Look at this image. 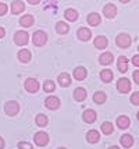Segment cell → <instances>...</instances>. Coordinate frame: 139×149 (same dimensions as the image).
<instances>
[{
    "instance_id": "obj_15",
    "label": "cell",
    "mask_w": 139,
    "mask_h": 149,
    "mask_svg": "<svg viewBox=\"0 0 139 149\" xmlns=\"http://www.w3.org/2000/svg\"><path fill=\"white\" fill-rule=\"evenodd\" d=\"M86 21H88V24L91 26H98L100 22H102V17H100L98 13H91L88 15Z\"/></svg>"
},
{
    "instance_id": "obj_35",
    "label": "cell",
    "mask_w": 139,
    "mask_h": 149,
    "mask_svg": "<svg viewBox=\"0 0 139 149\" xmlns=\"http://www.w3.org/2000/svg\"><path fill=\"white\" fill-rule=\"evenodd\" d=\"M132 64L135 67H139V54H135L132 57Z\"/></svg>"
},
{
    "instance_id": "obj_11",
    "label": "cell",
    "mask_w": 139,
    "mask_h": 149,
    "mask_svg": "<svg viewBox=\"0 0 139 149\" xmlns=\"http://www.w3.org/2000/svg\"><path fill=\"white\" fill-rule=\"evenodd\" d=\"M77 36H78L81 40L86 42V40H89V39L92 38V32H91V29H88V28H85V26H82V28H80V29L77 31Z\"/></svg>"
},
{
    "instance_id": "obj_42",
    "label": "cell",
    "mask_w": 139,
    "mask_h": 149,
    "mask_svg": "<svg viewBox=\"0 0 139 149\" xmlns=\"http://www.w3.org/2000/svg\"><path fill=\"white\" fill-rule=\"evenodd\" d=\"M136 118H138V121H139V111H138V114H136Z\"/></svg>"
},
{
    "instance_id": "obj_2",
    "label": "cell",
    "mask_w": 139,
    "mask_h": 149,
    "mask_svg": "<svg viewBox=\"0 0 139 149\" xmlns=\"http://www.w3.org/2000/svg\"><path fill=\"white\" fill-rule=\"evenodd\" d=\"M32 42L35 46H43L46 45L47 42V35L46 32H43V31H36V32H33L32 35Z\"/></svg>"
},
{
    "instance_id": "obj_31",
    "label": "cell",
    "mask_w": 139,
    "mask_h": 149,
    "mask_svg": "<svg viewBox=\"0 0 139 149\" xmlns=\"http://www.w3.org/2000/svg\"><path fill=\"white\" fill-rule=\"evenodd\" d=\"M54 89H56V84H54L52 79L45 81V84H43V91L45 92H53Z\"/></svg>"
},
{
    "instance_id": "obj_5",
    "label": "cell",
    "mask_w": 139,
    "mask_h": 149,
    "mask_svg": "<svg viewBox=\"0 0 139 149\" xmlns=\"http://www.w3.org/2000/svg\"><path fill=\"white\" fill-rule=\"evenodd\" d=\"M117 89L121 93H128L131 91V81L128 78H120L117 81Z\"/></svg>"
},
{
    "instance_id": "obj_28",
    "label": "cell",
    "mask_w": 139,
    "mask_h": 149,
    "mask_svg": "<svg viewBox=\"0 0 139 149\" xmlns=\"http://www.w3.org/2000/svg\"><path fill=\"white\" fill-rule=\"evenodd\" d=\"M64 17H66L68 21L74 22V21H77V19H78V13H77L74 8H68V10L64 11Z\"/></svg>"
},
{
    "instance_id": "obj_8",
    "label": "cell",
    "mask_w": 139,
    "mask_h": 149,
    "mask_svg": "<svg viewBox=\"0 0 139 149\" xmlns=\"http://www.w3.org/2000/svg\"><path fill=\"white\" fill-rule=\"evenodd\" d=\"M96 118H98V114H96V111L92 110V109H86V110L82 113V120L88 124L95 123Z\"/></svg>"
},
{
    "instance_id": "obj_1",
    "label": "cell",
    "mask_w": 139,
    "mask_h": 149,
    "mask_svg": "<svg viewBox=\"0 0 139 149\" xmlns=\"http://www.w3.org/2000/svg\"><path fill=\"white\" fill-rule=\"evenodd\" d=\"M29 42V35L25 31H18L14 35V43L17 46H25Z\"/></svg>"
},
{
    "instance_id": "obj_29",
    "label": "cell",
    "mask_w": 139,
    "mask_h": 149,
    "mask_svg": "<svg viewBox=\"0 0 139 149\" xmlns=\"http://www.w3.org/2000/svg\"><path fill=\"white\" fill-rule=\"evenodd\" d=\"M35 121H36V124L39 125V127H46L47 123H49V118H47V116H45V114H38L36 116V118H35Z\"/></svg>"
},
{
    "instance_id": "obj_20",
    "label": "cell",
    "mask_w": 139,
    "mask_h": 149,
    "mask_svg": "<svg viewBox=\"0 0 139 149\" xmlns=\"http://www.w3.org/2000/svg\"><path fill=\"white\" fill-rule=\"evenodd\" d=\"M59 85L63 86V88L71 85V77L68 75V72H61L59 75Z\"/></svg>"
},
{
    "instance_id": "obj_30",
    "label": "cell",
    "mask_w": 139,
    "mask_h": 149,
    "mask_svg": "<svg viewBox=\"0 0 139 149\" xmlns=\"http://www.w3.org/2000/svg\"><path fill=\"white\" fill-rule=\"evenodd\" d=\"M113 131H114V127L110 121H106V123L102 124V132L104 135H110V134H113Z\"/></svg>"
},
{
    "instance_id": "obj_16",
    "label": "cell",
    "mask_w": 139,
    "mask_h": 149,
    "mask_svg": "<svg viewBox=\"0 0 139 149\" xmlns=\"http://www.w3.org/2000/svg\"><path fill=\"white\" fill-rule=\"evenodd\" d=\"M99 139H100L99 131L91 130V131H88V132H86V141H88L89 143H96V142H99Z\"/></svg>"
},
{
    "instance_id": "obj_6",
    "label": "cell",
    "mask_w": 139,
    "mask_h": 149,
    "mask_svg": "<svg viewBox=\"0 0 139 149\" xmlns=\"http://www.w3.org/2000/svg\"><path fill=\"white\" fill-rule=\"evenodd\" d=\"M33 141H35V143H36L38 146H45V145L49 143V135H47L46 132H43V131H39V132L35 134Z\"/></svg>"
},
{
    "instance_id": "obj_7",
    "label": "cell",
    "mask_w": 139,
    "mask_h": 149,
    "mask_svg": "<svg viewBox=\"0 0 139 149\" xmlns=\"http://www.w3.org/2000/svg\"><path fill=\"white\" fill-rule=\"evenodd\" d=\"M24 86H25V89H27L28 92H31V93H35V92L39 91V82H38L35 78H28V79H25Z\"/></svg>"
},
{
    "instance_id": "obj_34",
    "label": "cell",
    "mask_w": 139,
    "mask_h": 149,
    "mask_svg": "<svg viewBox=\"0 0 139 149\" xmlns=\"http://www.w3.org/2000/svg\"><path fill=\"white\" fill-rule=\"evenodd\" d=\"M7 4H4V3H0V15H4V14L7 13Z\"/></svg>"
},
{
    "instance_id": "obj_10",
    "label": "cell",
    "mask_w": 139,
    "mask_h": 149,
    "mask_svg": "<svg viewBox=\"0 0 139 149\" xmlns=\"http://www.w3.org/2000/svg\"><path fill=\"white\" fill-rule=\"evenodd\" d=\"M45 104H46L47 109H50V110H56V109H59L60 107V99L59 97H56V96H49V97H46Z\"/></svg>"
},
{
    "instance_id": "obj_40",
    "label": "cell",
    "mask_w": 139,
    "mask_h": 149,
    "mask_svg": "<svg viewBox=\"0 0 139 149\" xmlns=\"http://www.w3.org/2000/svg\"><path fill=\"white\" fill-rule=\"evenodd\" d=\"M109 149H120V148H118V146H117V145H113V146H110V148H109Z\"/></svg>"
},
{
    "instance_id": "obj_18",
    "label": "cell",
    "mask_w": 139,
    "mask_h": 149,
    "mask_svg": "<svg viewBox=\"0 0 139 149\" xmlns=\"http://www.w3.org/2000/svg\"><path fill=\"white\" fill-rule=\"evenodd\" d=\"M88 75V71H86L85 67H77L75 70H74V78L77 79V81H84Z\"/></svg>"
},
{
    "instance_id": "obj_39",
    "label": "cell",
    "mask_w": 139,
    "mask_h": 149,
    "mask_svg": "<svg viewBox=\"0 0 139 149\" xmlns=\"http://www.w3.org/2000/svg\"><path fill=\"white\" fill-rule=\"evenodd\" d=\"M3 148H4V139L0 136V149H3Z\"/></svg>"
},
{
    "instance_id": "obj_12",
    "label": "cell",
    "mask_w": 139,
    "mask_h": 149,
    "mask_svg": "<svg viewBox=\"0 0 139 149\" xmlns=\"http://www.w3.org/2000/svg\"><path fill=\"white\" fill-rule=\"evenodd\" d=\"M25 10V4L21 0H14L11 3V13L13 14H21Z\"/></svg>"
},
{
    "instance_id": "obj_37",
    "label": "cell",
    "mask_w": 139,
    "mask_h": 149,
    "mask_svg": "<svg viewBox=\"0 0 139 149\" xmlns=\"http://www.w3.org/2000/svg\"><path fill=\"white\" fill-rule=\"evenodd\" d=\"M28 3H29V4H33V6H35V4H39L40 3V0H27Z\"/></svg>"
},
{
    "instance_id": "obj_3",
    "label": "cell",
    "mask_w": 139,
    "mask_h": 149,
    "mask_svg": "<svg viewBox=\"0 0 139 149\" xmlns=\"http://www.w3.org/2000/svg\"><path fill=\"white\" fill-rule=\"evenodd\" d=\"M131 42H132V39H131V36L128 33H120V35H117V38H115V43L121 49L128 47V46L131 45Z\"/></svg>"
},
{
    "instance_id": "obj_17",
    "label": "cell",
    "mask_w": 139,
    "mask_h": 149,
    "mask_svg": "<svg viewBox=\"0 0 139 149\" xmlns=\"http://www.w3.org/2000/svg\"><path fill=\"white\" fill-rule=\"evenodd\" d=\"M117 68L120 72H127L128 71V58L125 56H120L117 60Z\"/></svg>"
},
{
    "instance_id": "obj_4",
    "label": "cell",
    "mask_w": 139,
    "mask_h": 149,
    "mask_svg": "<svg viewBox=\"0 0 139 149\" xmlns=\"http://www.w3.org/2000/svg\"><path fill=\"white\" fill-rule=\"evenodd\" d=\"M4 111H6V114H8V116H15L20 111V106H18V103L15 100H8L4 104Z\"/></svg>"
},
{
    "instance_id": "obj_32",
    "label": "cell",
    "mask_w": 139,
    "mask_h": 149,
    "mask_svg": "<svg viewBox=\"0 0 139 149\" xmlns=\"http://www.w3.org/2000/svg\"><path fill=\"white\" fill-rule=\"evenodd\" d=\"M131 103L135 104V106H138L139 104V92H133L132 95H131Z\"/></svg>"
},
{
    "instance_id": "obj_25",
    "label": "cell",
    "mask_w": 139,
    "mask_h": 149,
    "mask_svg": "<svg viewBox=\"0 0 139 149\" xmlns=\"http://www.w3.org/2000/svg\"><path fill=\"white\" fill-rule=\"evenodd\" d=\"M106 93L103 91H98V92H95V95H93V102L95 103H98V104H103L104 102H106Z\"/></svg>"
},
{
    "instance_id": "obj_13",
    "label": "cell",
    "mask_w": 139,
    "mask_h": 149,
    "mask_svg": "<svg viewBox=\"0 0 139 149\" xmlns=\"http://www.w3.org/2000/svg\"><path fill=\"white\" fill-rule=\"evenodd\" d=\"M35 22V18H33L32 14H27V15H22L20 18V25L24 26V28H29V26L33 25Z\"/></svg>"
},
{
    "instance_id": "obj_43",
    "label": "cell",
    "mask_w": 139,
    "mask_h": 149,
    "mask_svg": "<svg viewBox=\"0 0 139 149\" xmlns=\"http://www.w3.org/2000/svg\"><path fill=\"white\" fill-rule=\"evenodd\" d=\"M57 149H67V148H64V146H61V148H57Z\"/></svg>"
},
{
    "instance_id": "obj_19",
    "label": "cell",
    "mask_w": 139,
    "mask_h": 149,
    "mask_svg": "<svg viewBox=\"0 0 139 149\" xmlns=\"http://www.w3.org/2000/svg\"><path fill=\"white\" fill-rule=\"evenodd\" d=\"M95 47L96 49H106L107 45H109V40H107L106 36H102V35H99L98 38H95Z\"/></svg>"
},
{
    "instance_id": "obj_26",
    "label": "cell",
    "mask_w": 139,
    "mask_h": 149,
    "mask_svg": "<svg viewBox=\"0 0 139 149\" xmlns=\"http://www.w3.org/2000/svg\"><path fill=\"white\" fill-rule=\"evenodd\" d=\"M18 60L21 63H28L31 60V52L28 49H21L18 52Z\"/></svg>"
},
{
    "instance_id": "obj_21",
    "label": "cell",
    "mask_w": 139,
    "mask_h": 149,
    "mask_svg": "<svg viewBox=\"0 0 139 149\" xmlns=\"http://www.w3.org/2000/svg\"><path fill=\"white\" fill-rule=\"evenodd\" d=\"M129 124H131L129 117L120 116L118 118H117V127H118V128H121V130H127V128L129 127Z\"/></svg>"
},
{
    "instance_id": "obj_27",
    "label": "cell",
    "mask_w": 139,
    "mask_h": 149,
    "mask_svg": "<svg viewBox=\"0 0 139 149\" xmlns=\"http://www.w3.org/2000/svg\"><path fill=\"white\" fill-rule=\"evenodd\" d=\"M113 77H114V75H113V71L111 70H109V68L102 70V72H100V78H102L103 82H111Z\"/></svg>"
},
{
    "instance_id": "obj_14",
    "label": "cell",
    "mask_w": 139,
    "mask_h": 149,
    "mask_svg": "<svg viewBox=\"0 0 139 149\" xmlns=\"http://www.w3.org/2000/svg\"><path fill=\"white\" fill-rule=\"evenodd\" d=\"M113 60H114V56H113V53L110 52H106V53H102L99 56V63L103 65H109L113 63Z\"/></svg>"
},
{
    "instance_id": "obj_44",
    "label": "cell",
    "mask_w": 139,
    "mask_h": 149,
    "mask_svg": "<svg viewBox=\"0 0 139 149\" xmlns=\"http://www.w3.org/2000/svg\"><path fill=\"white\" fill-rule=\"evenodd\" d=\"M138 50H139V46H138Z\"/></svg>"
},
{
    "instance_id": "obj_33",
    "label": "cell",
    "mask_w": 139,
    "mask_h": 149,
    "mask_svg": "<svg viewBox=\"0 0 139 149\" xmlns=\"http://www.w3.org/2000/svg\"><path fill=\"white\" fill-rule=\"evenodd\" d=\"M18 149H33L29 142H18Z\"/></svg>"
},
{
    "instance_id": "obj_36",
    "label": "cell",
    "mask_w": 139,
    "mask_h": 149,
    "mask_svg": "<svg viewBox=\"0 0 139 149\" xmlns=\"http://www.w3.org/2000/svg\"><path fill=\"white\" fill-rule=\"evenodd\" d=\"M132 78H133V81H135V82H136V84L139 85V70H136V71H133Z\"/></svg>"
},
{
    "instance_id": "obj_41",
    "label": "cell",
    "mask_w": 139,
    "mask_h": 149,
    "mask_svg": "<svg viewBox=\"0 0 139 149\" xmlns=\"http://www.w3.org/2000/svg\"><path fill=\"white\" fill-rule=\"evenodd\" d=\"M120 1H121V3H128L129 0H120Z\"/></svg>"
},
{
    "instance_id": "obj_9",
    "label": "cell",
    "mask_w": 139,
    "mask_h": 149,
    "mask_svg": "<svg viewBox=\"0 0 139 149\" xmlns=\"http://www.w3.org/2000/svg\"><path fill=\"white\" fill-rule=\"evenodd\" d=\"M103 14H104L106 18H114L115 14H117V7L114 6L113 3H109V4L103 7Z\"/></svg>"
},
{
    "instance_id": "obj_22",
    "label": "cell",
    "mask_w": 139,
    "mask_h": 149,
    "mask_svg": "<svg viewBox=\"0 0 139 149\" xmlns=\"http://www.w3.org/2000/svg\"><path fill=\"white\" fill-rule=\"evenodd\" d=\"M74 99L77 100V102H82V100H85L86 99V91L85 88H75V91H74Z\"/></svg>"
},
{
    "instance_id": "obj_23",
    "label": "cell",
    "mask_w": 139,
    "mask_h": 149,
    "mask_svg": "<svg viewBox=\"0 0 139 149\" xmlns=\"http://www.w3.org/2000/svg\"><path fill=\"white\" fill-rule=\"evenodd\" d=\"M120 142H121V145H122L124 148H131L133 145V138H132V135H129V134H124V135L120 138Z\"/></svg>"
},
{
    "instance_id": "obj_38",
    "label": "cell",
    "mask_w": 139,
    "mask_h": 149,
    "mask_svg": "<svg viewBox=\"0 0 139 149\" xmlns=\"http://www.w3.org/2000/svg\"><path fill=\"white\" fill-rule=\"evenodd\" d=\"M4 35H6V31H4V28H1V26H0V39L4 38Z\"/></svg>"
},
{
    "instance_id": "obj_24",
    "label": "cell",
    "mask_w": 139,
    "mask_h": 149,
    "mask_svg": "<svg viewBox=\"0 0 139 149\" xmlns=\"http://www.w3.org/2000/svg\"><path fill=\"white\" fill-rule=\"evenodd\" d=\"M68 31H70V26H68L67 22H64V21H59V22L56 24V32L57 33H60V35H66Z\"/></svg>"
}]
</instances>
